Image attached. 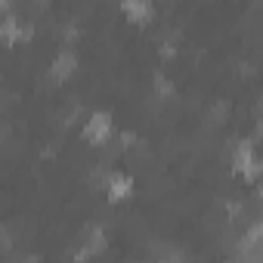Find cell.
<instances>
[{
	"mask_svg": "<svg viewBox=\"0 0 263 263\" xmlns=\"http://www.w3.org/2000/svg\"><path fill=\"white\" fill-rule=\"evenodd\" d=\"M87 137H90V140H105V137H108V115H93V118H90Z\"/></svg>",
	"mask_w": 263,
	"mask_h": 263,
	"instance_id": "6da1fadb",
	"label": "cell"
},
{
	"mask_svg": "<svg viewBox=\"0 0 263 263\" xmlns=\"http://www.w3.org/2000/svg\"><path fill=\"white\" fill-rule=\"evenodd\" d=\"M71 68H74V56H71V53H62V56L56 59V65H53V74H56V78H68Z\"/></svg>",
	"mask_w": 263,
	"mask_h": 263,
	"instance_id": "7a4b0ae2",
	"label": "cell"
},
{
	"mask_svg": "<svg viewBox=\"0 0 263 263\" xmlns=\"http://www.w3.org/2000/svg\"><path fill=\"white\" fill-rule=\"evenodd\" d=\"M127 13H130V16H149V13H152V7H149V4H140V7H127Z\"/></svg>",
	"mask_w": 263,
	"mask_h": 263,
	"instance_id": "3957f363",
	"label": "cell"
},
{
	"mask_svg": "<svg viewBox=\"0 0 263 263\" xmlns=\"http://www.w3.org/2000/svg\"><path fill=\"white\" fill-rule=\"evenodd\" d=\"M130 189V183L127 180H118V183H111V195H124Z\"/></svg>",
	"mask_w": 263,
	"mask_h": 263,
	"instance_id": "277c9868",
	"label": "cell"
}]
</instances>
